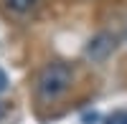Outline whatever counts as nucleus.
Wrapping results in <instances>:
<instances>
[{
    "label": "nucleus",
    "instance_id": "1",
    "mask_svg": "<svg viewBox=\"0 0 127 124\" xmlns=\"http://www.w3.org/2000/svg\"><path fill=\"white\" fill-rule=\"evenodd\" d=\"M69 86H71V68L61 61L43 66L36 79V94L41 101H56L59 96L66 94Z\"/></svg>",
    "mask_w": 127,
    "mask_h": 124
},
{
    "label": "nucleus",
    "instance_id": "4",
    "mask_svg": "<svg viewBox=\"0 0 127 124\" xmlns=\"http://www.w3.org/2000/svg\"><path fill=\"white\" fill-rule=\"evenodd\" d=\"M107 124H127V111H114V114H109Z\"/></svg>",
    "mask_w": 127,
    "mask_h": 124
},
{
    "label": "nucleus",
    "instance_id": "2",
    "mask_svg": "<svg viewBox=\"0 0 127 124\" xmlns=\"http://www.w3.org/2000/svg\"><path fill=\"white\" fill-rule=\"evenodd\" d=\"M112 51H114V38L109 33H99V36H94L89 41V46H87L84 53H87V58H92V61H104Z\"/></svg>",
    "mask_w": 127,
    "mask_h": 124
},
{
    "label": "nucleus",
    "instance_id": "5",
    "mask_svg": "<svg viewBox=\"0 0 127 124\" xmlns=\"http://www.w3.org/2000/svg\"><path fill=\"white\" fill-rule=\"evenodd\" d=\"M5 86H8V76H5V71L0 68V91H5Z\"/></svg>",
    "mask_w": 127,
    "mask_h": 124
},
{
    "label": "nucleus",
    "instance_id": "3",
    "mask_svg": "<svg viewBox=\"0 0 127 124\" xmlns=\"http://www.w3.org/2000/svg\"><path fill=\"white\" fill-rule=\"evenodd\" d=\"M5 3H8L10 10H15V13H31L41 0H5Z\"/></svg>",
    "mask_w": 127,
    "mask_h": 124
}]
</instances>
